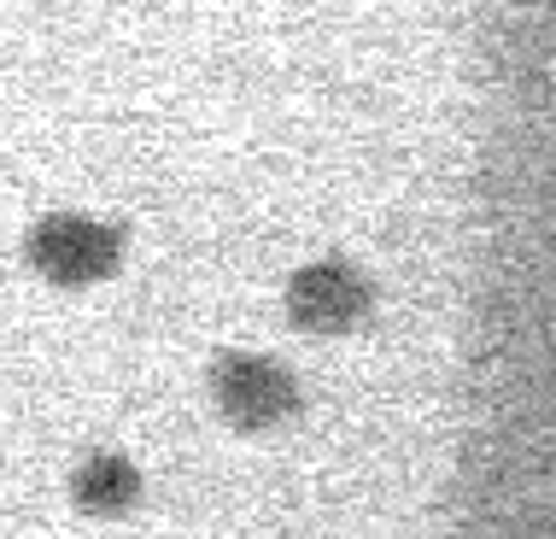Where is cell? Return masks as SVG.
<instances>
[{"instance_id": "cell-1", "label": "cell", "mask_w": 556, "mask_h": 539, "mask_svg": "<svg viewBox=\"0 0 556 539\" xmlns=\"http://www.w3.org/2000/svg\"><path fill=\"white\" fill-rule=\"evenodd\" d=\"M24 259L41 281L53 288H88V281H106L117 259H124V229L83 212H53L36 217L24 235Z\"/></svg>"}, {"instance_id": "cell-2", "label": "cell", "mask_w": 556, "mask_h": 539, "mask_svg": "<svg viewBox=\"0 0 556 539\" xmlns=\"http://www.w3.org/2000/svg\"><path fill=\"white\" fill-rule=\"evenodd\" d=\"M212 399L235 428H276L299 411V381L264 352H223L212 364Z\"/></svg>"}, {"instance_id": "cell-3", "label": "cell", "mask_w": 556, "mask_h": 539, "mask_svg": "<svg viewBox=\"0 0 556 539\" xmlns=\"http://www.w3.org/2000/svg\"><path fill=\"white\" fill-rule=\"evenodd\" d=\"M369 281L352 259H317L305 270H293L288 281V317L305 335H352L369 317Z\"/></svg>"}, {"instance_id": "cell-4", "label": "cell", "mask_w": 556, "mask_h": 539, "mask_svg": "<svg viewBox=\"0 0 556 539\" xmlns=\"http://www.w3.org/2000/svg\"><path fill=\"white\" fill-rule=\"evenodd\" d=\"M135 499H141V469L124 452H94L71 475V504L83 516H124L135 511Z\"/></svg>"}]
</instances>
